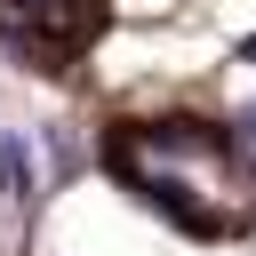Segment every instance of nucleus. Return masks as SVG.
Returning <instances> with one entry per match:
<instances>
[{"mask_svg": "<svg viewBox=\"0 0 256 256\" xmlns=\"http://www.w3.org/2000/svg\"><path fill=\"white\" fill-rule=\"evenodd\" d=\"M24 40H8L32 72H64V56H80L96 32H104V0H0V24H24Z\"/></svg>", "mask_w": 256, "mask_h": 256, "instance_id": "obj_1", "label": "nucleus"}, {"mask_svg": "<svg viewBox=\"0 0 256 256\" xmlns=\"http://www.w3.org/2000/svg\"><path fill=\"white\" fill-rule=\"evenodd\" d=\"M0 200H16L24 216L40 208V168H32V144L16 128H0Z\"/></svg>", "mask_w": 256, "mask_h": 256, "instance_id": "obj_2", "label": "nucleus"}, {"mask_svg": "<svg viewBox=\"0 0 256 256\" xmlns=\"http://www.w3.org/2000/svg\"><path fill=\"white\" fill-rule=\"evenodd\" d=\"M48 152H56V176H72V168H80V144H72L64 128H48Z\"/></svg>", "mask_w": 256, "mask_h": 256, "instance_id": "obj_3", "label": "nucleus"}, {"mask_svg": "<svg viewBox=\"0 0 256 256\" xmlns=\"http://www.w3.org/2000/svg\"><path fill=\"white\" fill-rule=\"evenodd\" d=\"M232 56H240V64H256V32H248V40H240V48H232Z\"/></svg>", "mask_w": 256, "mask_h": 256, "instance_id": "obj_4", "label": "nucleus"}]
</instances>
